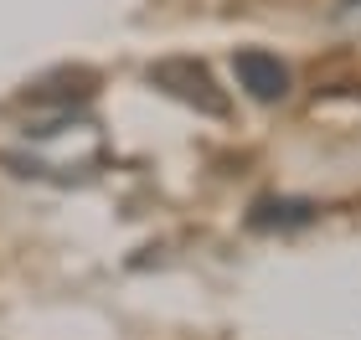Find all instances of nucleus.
I'll list each match as a JSON object with an SVG mask.
<instances>
[{
    "mask_svg": "<svg viewBox=\"0 0 361 340\" xmlns=\"http://www.w3.org/2000/svg\"><path fill=\"white\" fill-rule=\"evenodd\" d=\"M346 6H361V0H346Z\"/></svg>",
    "mask_w": 361,
    "mask_h": 340,
    "instance_id": "4",
    "label": "nucleus"
},
{
    "mask_svg": "<svg viewBox=\"0 0 361 340\" xmlns=\"http://www.w3.org/2000/svg\"><path fill=\"white\" fill-rule=\"evenodd\" d=\"M145 77H150L160 93L180 99L186 108L207 113V119H233V99L217 88V77H212L207 62H196V57H160V62H150Z\"/></svg>",
    "mask_w": 361,
    "mask_h": 340,
    "instance_id": "1",
    "label": "nucleus"
},
{
    "mask_svg": "<svg viewBox=\"0 0 361 340\" xmlns=\"http://www.w3.org/2000/svg\"><path fill=\"white\" fill-rule=\"evenodd\" d=\"M305 222H315V201H294V196H264L248 212L253 232H289V227H305Z\"/></svg>",
    "mask_w": 361,
    "mask_h": 340,
    "instance_id": "3",
    "label": "nucleus"
},
{
    "mask_svg": "<svg viewBox=\"0 0 361 340\" xmlns=\"http://www.w3.org/2000/svg\"><path fill=\"white\" fill-rule=\"evenodd\" d=\"M233 73H238V83L248 88L258 103H274V99L289 93V68L274 52H258V46H243V52L233 57Z\"/></svg>",
    "mask_w": 361,
    "mask_h": 340,
    "instance_id": "2",
    "label": "nucleus"
}]
</instances>
